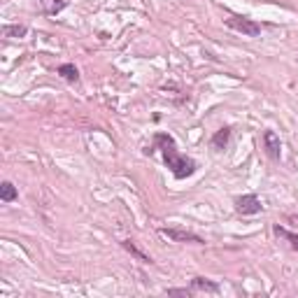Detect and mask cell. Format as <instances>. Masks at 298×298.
<instances>
[{
  "label": "cell",
  "mask_w": 298,
  "mask_h": 298,
  "mask_svg": "<svg viewBox=\"0 0 298 298\" xmlns=\"http://www.w3.org/2000/svg\"><path fill=\"white\" fill-rule=\"evenodd\" d=\"M154 147H161L163 158H166V166L170 168V173H173L177 179L191 177V175L198 170V163H196L194 158H189V156H184V154L177 152L173 135H168V133H156V135H154Z\"/></svg>",
  "instance_id": "6da1fadb"
},
{
  "label": "cell",
  "mask_w": 298,
  "mask_h": 298,
  "mask_svg": "<svg viewBox=\"0 0 298 298\" xmlns=\"http://www.w3.org/2000/svg\"><path fill=\"white\" fill-rule=\"evenodd\" d=\"M226 26H228L231 31L242 33V35H247V37H257L259 33H261V26H259L257 21L247 19V16H238V14H231L228 19H226Z\"/></svg>",
  "instance_id": "7a4b0ae2"
},
{
  "label": "cell",
  "mask_w": 298,
  "mask_h": 298,
  "mask_svg": "<svg viewBox=\"0 0 298 298\" xmlns=\"http://www.w3.org/2000/svg\"><path fill=\"white\" fill-rule=\"evenodd\" d=\"M261 200H259V196L254 194H245L240 196V198H236V212L238 215H259L261 212Z\"/></svg>",
  "instance_id": "3957f363"
},
{
  "label": "cell",
  "mask_w": 298,
  "mask_h": 298,
  "mask_svg": "<svg viewBox=\"0 0 298 298\" xmlns=\"http://www.w3.org/2000/svg\"><path fill=\"white\" fill-rule=\"evenodd\" d=\"M263 147H266V154L272 161H280V154H282V142L280 135L275 131H266L263 133Z\"/></svg>",
  "instance_id": "277c9868"
},
{
  "label": "cell",
  "mask_w": 298,
  "mask_h": 298,
  "mask_svg": "<svg viewBox=\"0 0 298 298\" xmlns=\"http://www.w3.org/2000/svg\"><path fill=\"white\" fill-rule=\"evenodd\" d=\"M161 236L170 238V240H175V242H196V245L203 242L196 233H191V231H179V228H161Z\"/></svg>",
  "instance_id": "5b68a950"
},
{
  "label": "cell",
  "mask_w": 298,
  "mask_h": 298,
  "mask_svg": "<svg viewBox=\"0 0 298 298\" xmlns=\"http://www.w3.org/2000/svg\"><path fill=\"white\" fill-rule=\"evenodd\" d=\"M37 5H40L42 14H58L61 10H65V5H68V0H37Z\"/></svg>",
  "instance_id": "8992f818"
},
{
  "label": "cell",
  "mask_w": 298,
  "mask_h": 298,
  "mask_svg": "<svg viewBox=\"0 0 298 298\" xmlns=\"http://www.w3.org/2000/svg\"><path fill=\"white\" fill-rule=\"evenodd\" d=\"M191 289H194V291L217 293V291H219V284H217V282H210V280H205V278H194V280H191Z\"/></svg>",
  "instance_id": "52a82bcc"
},
{
  "label": "cell",
  "mask_w": 298,
  "mask_h": 298,
  "mask_svg": "<svg viewBox=\"0 0 298 298\" xmlns=\"http://www.w3.org/2000/svg\"><path fill=\"white\" fill-rule=\"evenodd\" d=\"M228 137H231V128L228 126H226V128H219V131L215 133V135H212V147H215V149H224L226 145H228Z\"/></svg>",
  "instance_id": "ba28073f"
},
{
  "label": "cell",
  "mask_w": 298,
  "mask_h": 298,
  "mask_svg": "<svg viewBox=\"0 0 298 298\" xmlns=\"http://www.w3.org/2000/svg\"><path fill=\"white\" fill-rule=\"evenodd\" d=\"M58 75H61L65 82H77L79 79V70L75 68L73 63H63V65H58Z\"/></svg>",
  "instance_id": "9c48e42d"
},
{
  "label": "cell",
  "mask_w": 298,
  "mask_h": 298,
  "mask_svg": "<svg viewBox=\"0 0 298 298\" xmlns=\"http://www.w3.org/2000/svg\"><path fill=\"white\" fill-rule=\"evenodd\" d=\"M16 187L12 182H3L0 184V200L3 203H12V200H16Z\"/></svg>",
  "instance_id": "30bf717a"
},
{
  "label": "cell",
  "mask_w": 298,
  "mask_h": 298,
  "mask_svg": "<svg viewBox=\"0 0 298 298\" xmlns=\"http://www.w3.org/2000/svg\"><path fill=\"white\" fill-rule=\"evenodd\" d=\"M26 33H28L26 26H5V28H3V35H5V37H12V35H14V37H24Z\"/></svg>",
  "instance_id": "8fae6325"
},
{
  "label": "cell",
  "mask_w": 298,
  "mask_h": 298,
  "mask_svg": "<svg viewBox=\"0 0 298 298\" xmlns=\"http://www.w3.org/2000/svg\"><path fill=\"white\" fill-rule=\"evenodd\" d=\"M275 233H278V236H282V238H287V240L291 242L293 249H298V233H291V231L280 228V226H275Z\"/></svg>",
  "instance_id": "7c38bea8"
},
{
  "label": "cell",
  "mask_w": 298,
  "mask_h": 298,
  "mask_svg": "<svg viewBox=\"0 0 298 298\" xmlns=\"http://www.w3.org/2000/svg\"><path fill=\"white\" fill-rule=\"evenodd\" d=\"M121 245H124V249H128V251H131V254H135V257L140 259V261H147V263L152 261V259L147 257V254H142L140 249H135V247H133V242H131V240H124V242H121Z\"/></svg>",
  "instance_id": "4fadbf2b"
},
{
  "label": "cell",
  "mask_w": 298,
  "mask_h": 298,
  "mask_svg": "<svg viewBox=\"0 0 298 298\" xmlns=\"http://www.w3.org/2000/svg\"><path fill=\"white\" fill-rule=\"evenodd\" d=\"M189 293H194V289H168V296H189Z\"/></svg>",
  "instance_id": "5bb4252c"
}]
</instances>
